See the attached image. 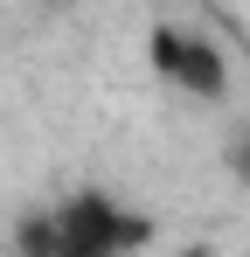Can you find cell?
<instances>
[{"label": "cell", "instance_id": "obj_2", "mask_svg": "<svg viewBox=\"0 0 250 257\" xmlns=\"http://www.w3.org/2000/svg\"><path fill=\"white\" fill-rule=\"evenodd\" d=\"M146 56H153V70H160L167 84H181L188 97H202V104H215V97L229 90L222 49H208L202 35H188V28H174V21H160V28L146 35Z\"/></svg>", "mask_w": 250, "mask_h": 257}, {"label": "cell", "instance_id": "obj_3", "mask_svg": "<svg viewBox=\"0 0 250 257\" xmlns=\"http://www.w3.org/2000/svg\"><path fill=\"white\" fill-rule=\"evenodd\" d=\"M229 160H236V174H243V181H250V132H243V139H236V146H229Z\"/></svg>", "mask_w": 250, "mask_h": 257}, {"label": "cell", "instance_id": "obj_4", "mask_svg": "<svg viewBox=\"0 0 250 257\" xmlns=\"http://www.w3.org/2000/svg\"><path fill=\"white\" fill-rule=\"evenodd\" d=\"M160 257H215V250H202V243H181V250H160Z\"/></svg>", "mask_w": 250, "mask_h": 257}, {"label": "cell", "instance_id": "obj_1", "mask_svg": "<svg viewBox=\"0 0 250 257\" xmlns=\"http://www.w3.org/2000/svg\"><path fill=\"white\" fill-rule=\"evenodd\" d=\"M139 236H146V222L132 209L104 202V195H70L56 215L28 222L21 250L28 257H125Z\"/></svg>", "mask_w": 250, "mask_h": 257}]
</instances>
